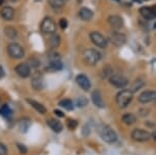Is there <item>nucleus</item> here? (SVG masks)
I'll return each instance as SVG.
<instances>
[{
  "label": "nucleus",
  "instance_id": "a878e982",
  "mask_svg": "<svg viewBox=\"0 0 156 155\" xmlns=\"http://www.w3.org/2000/svg\"><path fill=\"white\" fill-rule=\"evenodd\" d=\"M4 34L8 39H14L17 36V32L14 28L12 27H6L4 30Z\"/></svg>",
  "mask_w": 156,
  "mask_h": 155
},
{
  "label": "nucleus",
  "instance_id": "7ed1b4c3",
  "mask_svg": "<svg viewBox=\"0 0 156 155\" xmlns=\"http://www.w3.org/2000/svg\"><path fill=\"white\" fill-rule=\"evenodd\" d=\"M101 58V54L95 49H87L84 51V60L89 65H95Z\"/></svg>",
  "mask_w": 156,
  "mask_h": 155
},
{
  "label": "nucleus",
  "instance_id": "f257e3e1",
  "mask_svg": "<svg viewBox=\"0 0 156 155\" xmlns=\"http://www.w3.org/2000/svg\"><path fill=\"white\" fill-rule=\"evenodd\" d=\"M99 135L108 144H113L117 141V135L115 131L112 128H110L109 125H102L99 130Z\"/></svg>",
  "mask_w": 156,
  "mask_h": 155
},
{
  "label": "nucleus",
  "instance_id": "473e14b6",
  "mask_svg": "<svg viewBox=\"0 0 156 155\" xmlns=\"http://www.w3.org/2000/svg\"><path fill=\"white\" fill-rule=\"evenodd\" d=\"M87 104H88V100H87V98H85V97H79L76 100V105L79 107L86 106Z\"/></svg>",
  "mask_w": 156,
  "mask_h": 155
},
{
  "label": "nucleus",
  "instance_id": "423d86ee",
  "mask_svg": "<svg viewBox=\"0 0 156 155\" xmlns=\"http://www.w3.org/2000/svg\"><path fill=\"white\" fill-rule=\"evenodd\" d=\"M90 39L95 44L97 47L99 48H106L107 47V40L101 33L99 32H91L90 33Z\"/></svg>",
  "mask_w": 156,
  "mask_h": 155
},
{
  "label": "nucleus",
  "instance_id": "412c9836",
  "mask_svg": "<svg viewBox=\"0 0 156 155\" xmlns=\"http://www.w3.org/2000/svg\"><path fill=\"white\" fill-rule=\"evenodd\" d=\"M63 68V64L61 62V60H53V61H49V65L48 69L51 72H59Z\"/></svg>",
  "mask_w": 156,
  "mask_h": 155
},
{
  "label": "nucleus",
  "instance_id": "a18cd8bd",
  "mask_svg": "<svg viewBox=\"0 0 156 155\" xmlns=\"http://www.w3.org/2000/svg\"><path fill=\"white\" fill-rule=\"evenodd\" d=\"M116 1H117V0H116Z\"/></svg>",
  "mask_w": 156,
  "mask_h": 155
},
{
  "label": "nucleus",
  "instance_id": "c9c22d12",
  "mask_svg": "<svg viewBox=\"0 0 156 155\" xmlns=\"http://www.w3.org/2000/svg\"><path fill=\"white\" fill-rule=\"evenodd\" d=\"M67 25H69V23H67V20L66 19H59V26L62 30H66V29L67 28Z\"/></svg>",
  "mask_w": 156,
  "mask_h": 155
},
{
  "label": "nucleus",
  "instance_id": "9b49d317",
  "mask_svg": "<svg viewBox=\"0 0 156 155\" xmlns=\"http://www.w3.org/2000/svg\"><path fill=\"white\" fill-rule=\"evenodd\" d=\"M76 82L78 83L81 89L84 90V91H89L91 89V82L86 75H83V74L78 75L76 77Z\"/></svg>",
  "mask_w": 156,
  "mask_h": 155
},
{
  "label": "nucleus",
  "instance_id": "e433bc0d",
  "mask_svg": "<svg viewBox=\"0 0 156 155\" xmlns=\"http://www.w3.org/2000/svg\"><path fill=\"white\" fill-rule=\"evenodd\" d=\"M0 155H7V148L3 143H0Z\"/></svg>",
  "mask_w": 156,
  "mask_h": 155
},
{
  "label": "nucleus",
  "instance_id": "c756f323",
  "mask_svg": "<svg viewBox=\"0 0 156 155\" xmlns=\"http://www.w3.org/2000/svg\"><path fill=\"white\" fill-rule=\"evenodd\" d=\"M49 4L53 8H61L64 5L62 0H49Z\"/></svg>",
  "mask_w": 156,
  "mask_h": 155
},
{
  "label": "nucleus",
  "instance_id": "7c9ffc66",
  "mask_svg": "<svg viewBox=\"0 0 156 155\" xmlns=\"http://www.w3.org/2000/svg\"><path fill=\"white\" fill-rule=\"evenodd\" d=\"M66 125H67V128L69 129V130H76V127H78V122L76 121V119H73V118H69V119H67L66 121Z\"/></svg>",
  "mask_w": 156,
  "mask_h": 155
},
{
  "label": "nucleus",
  "instance_id": "79ce46f5",
  "mask_svg": "<svg viewBox=\"0 0 156 155\" xmlns=\"http://www.w3.org/2000/svg\"><path fill=\"white\" fill-rule=\"evenodd\" d=\"M9 1H11V2H14V1H16V0H9Z\"/></svg>",
  "mask_w": 156,
  "mask_h": 155
},
{
  "label": "nucleus",
  "instance_id": "a211bd4d",
  "mask_svg": "<svg viewBox=\"0 0 156 155\" xmlns=\"http://www.w3.org/2000/svg\"><path fill=\"white\" fill-rule=\"evenodd\" d=\"M27 101L29 102V104H30L37 112L41 113V114H45V113L47 112L46 107L44 106V105L41 104V103H39L38 101H35V100H33V99H30V98L27 99Z\"/></svg>",
  "mask_w": 156,
  "mask_h": 155
},
{
  "label": "nucleus",
  "instance_id": "0eeeda50",
  "mask_svg": "<svg viewBox=\"0 0 156 155\" xmlns=\"http://www.w3.org/2000/svg\"><path fill=\"white\" fill-rule=\"evenodd\" d=\"M41 30L45 34H53L56 31V25L51 17H45L41 23Z\"/></svg>",
  "mask_w": 156,
  "mask_h": 155
},
{
  "label": "nucleus",
  "instance_id": "f3484780",
  "mask_svg": "<svg viewBox=\"0 0 156 155\" xmlns=\"http://www.w3.org/2000/svg\"><path fill=\"white\" fill-rule=\"evenodd\" d=\"M0 16L5 20H11L14 16V9L10 6H4L0 10Z\"/></svg>",
  "mask_w": 156,
  "mask_h": 155
},
{
  "label": "nucleus",
  "instance_id": "f8f14e48",
  "mask_svg": "<svg viewBox=\"0 0 156 155\" xmlns=\"http://www.w3.org/2000/svg\"><path fill=\"white\" fill-rule=\"evenodd\" d=\"M155 98H156L155 91H145V92H143L142 94L139 95L138 101H139L141 104H147V103H150V102H154Z\"/></svg>",
  "mask_w": 156,
  "mask_h": 155
},
{
  "label": "nucleus",
  "instance_id": "6ab92c4d",
  "mask_svg": "<svg viewBox=\"0 0 156 155\" xmlns=\"http://www.w3.org/2000/svg\"><path fill=\"white\" fill-rule=\"evenodd\" d=\"M93 16H94L93 11L88 7H82L80 11H79V16H80V19L83 20H86V22L92 19Z\"/></svg>",
  "mask_w": 156,
  "mask_h": 155
},
{
  "label": "nucleus",
  "instance_id": "20e7f679",
  "mask_svg": "<svg viewBox=\"0 0 156 155\" xmlns=\"http://www.w3.org/2000/svg\"><path fill=\"white\" fill-rule=\"evenodd\" d=\"M7 53L10 57L14 58V59H20L25 55V50L20 44L10 43L7 46Z\"/></svg>",
  "mask_w": 156,
  "mask_h": 155
},
{
  "label": "nucleus",
  "instance_id": "39448f33",
  "mask_svg": "<svg viewBox=\"0 0 156 155\" xmlns=\"http://www.w3.org/2000/svg\"><path fill=\"white\" fill-rule=\"evenodd\" d=\"M131 137L134 141L136 142H147L151 139V134L146 130H142V129H135L132 132Z\"/></svg>",
  "mask_w": 156,
  "mask_h": 155
},
{
  "label": "nucleus",
  "instance_id": "dca6fc26",
  "mask_svg": "<svg viewBox=\"0 0 156 155\" xmlns=\"http://www.w3.org/2000/svg\"><path fill=\"white\" fill-rule=\"evenodd\" d=\"M47 125H48L49 128L53 132H55V133H60L63 129L62 124L56 118H49L48 121H47Z\"/></svg>",
  "mask_w": 156,
  "mask_h": 155
},
{
  "label": "nucleus",
  "instance_id": "a19ab883",
  "mask_svg": "<svg viewBox=\"0 0 156 155\" xmlns=\"http://www.w3.org/2000/svg\"><path fill=\"white\" fill-rule=\"evenodd\" d=\"M3 3H4V0H0V6L3 5Z\"/></svg>",
  "mask_w": 156,
  "mask_h": 155
},
{
  "label": "nucleus",
  "instance_id": "b1692460",
  "mask_svg": "<svg viewBox=\"0 0 156 155\" xmlns=\"http://www.w3.org/2000/svg\"><path fill=\"white\" fill-rule=\"evenodd\" d=\"M32 87H33L34 90H37V91H40L44 88V84H43V81L42 79L39 78V77H35L33 78L32 80Z\"/></svg>",
  "mask_w": 156,
  "mask_h": 155
},
{
  "label": "nucleus",
  "instance_id": "cd10ccee",
  "mask_svg": "<svg viewBox=\"0 0 156 155\" xmlns=\"http://www.w3.org/2000/svg\"><path fill=\"white\" fill-rule=\"evenodd\" d=\"M144 84L145 83H144L143 80H141V79H137V80L133 83V85H132V88H131L132 93H135V92H137L138 90H140L141 88L144 86Z\"/></svg>",
  "mask_w": 156,
  "mask_h": 155
},
{
  "label": "nucleus",
  "instance_id": "2f4dec72",
  "mask_svg": "<svg viewBox=\"0 0 156 155\" xmlns=\"http://www.w3.org/2000/svg\"><path fill=\"white\" fill-rule=\"evenodd\" d=\"M48 59L49 61H53V60H61V55L58 52H50L48 55Z\"/></svg>",
  "mask_w": 156,
  "mask_h": 155
},
{
  "label": "nucleus",
  "instance_id": "4c0bfd02",
  "mask_svg": "<svg viewBox=\"0 0 156 155\" xmlns=\"http://www.w3.org/2000/svg\"><path fill=\"white\" fill-rule=\"evenodd\" d=\"M117 1L123 5H132L135 0H117Z\"/></svg>",
  "mask_w": 156,
  "mask_h": 155
},
{
  "label": "nucleus",
  "instance_id": "2eb2a0df",
  "mask_svg": "<svg viewBox=\"0 0 156 155\" xmlns=\"http://www.w3.org/2000/svg\"><path fill=\"white\" fill-rule=\"evenodd\" d=\"M91 98H92V101L93 103L96 105L97 107L99 108H103L105 106V103H104V100H103L102 96H101V93H100L99 90H94L92 92V95H91Z\"/></svg>",
  "mask_w": 156,
  "mask_h": 155
},
{
  "label": "nucleus",
  "instance_id": "ddd939ff",
  "mask_svg": "<svg viewBox=\"0 0 156 155\" xmlns=\"http://www.w3.org/2000/svg\"><path fill=\"white\" fill-rule=\"evenodd\" d=\"M107 22L114 31H117L119 29H120L123 26V19H122V16H116V14L110 16L107 19Z\"/></svg>",
  "mask_w": 156,
  "mask_h": 155
},
{
  "label": "nucleus",
  "instance_id": "c85d7f7f",
  "mask_svg": "<svg viewBox=\"0 0 156 155\" xmlns=\"http://www.w3.org/2000/svg\"><path fill=\"white\" fill-rule=\"evenodd\" d=\"M29 66L30 68H33V69H38L40 65V60L38 59L36 56H31L30 58L28 59V62Z\"/></svg>",
  "mask_w": 156,
  "mask_h": 155
},
{
  "label": "nucleus",
  "instance_id": "58836bf2",
  "mask_svg": "<svg viewBox=\"0 0 156 155\" xmlns=\"http://www.w3.org/2000/svg\"><path fill=\"white\" fill-rule=\"evenodd\" d=\"M54 113L57 116H59V118H63V116H64V113L61 111V110H59V109H54Z\"/></svg>",
  "mask_w": 156,
  "mask_h": 155
},
{
  "label": "nucleus",
  "instance_id": "bb28decb",
  "mask_svg": "<svg viewBox=\"0 0 156 155\" xmlns=\"http://www.w3.org/2000/svg\"><path fill=\"white\" fill-rule=\"evenodd\" d=\"M58 105L63 108H66V110H73V102L72 100H69V99H63V100H61Z\"/></svg>",
  "mask_w": 156,
  "mask_h": 155
},
{
  "label": "nucleus",
  "instance_id": "ea45409f",
  "mask_svg": "<svg viewBox=\"0 0 156 155\" xmlns=\"http://www.w3.org/2000/svg\"><path fill=\"white\" fill-rule=\"evenodd\" d=\"M4 76H5L4 69H3V66H2V65H0V79L4 78Z\"/></svg>",
  "mask_w": 156,
  "mask_h": 155
},
{
  "label": "nucleus",
  "instance_id": "9d476101",
  "mask_svg": "<svg viewBox=\"0 0 156 155\" xmlns=\"http://www.w3.org/2000/svg\"><path fill=\"white\" fill-rule=\"evenodd\" d=\"M14 69H16V75L23 79H27L30 77V75H31V68L29 66V64L27 62L17 64Z\"/></svg>",
  "mask_w": 156,
  "mask_h": 155
},
{
  "label": "nucleus",
  "instance_id": "c03bdc74",
  "mask_svg": "<svg viewBox=\"0 0 156 155\" xmlns=\"http://www.w3.org/2000/svg\"><path fill=\"white\" fill-rule=\"evenodd\" d=\"M144 1H147V0H144Z\"/></svg>",
  "mask_w": 156,
  "mask_h": 155
},
{
  "label": "nucleus",
  "instance_id": "6e6552de",
  "mask_svg": "<svg viewBox=\"0 0 156 155\" xmlns=\"http://www.w3.org/2000/svg\"><path fill=\"white\" fill-rule=\"evenodd\" d=\"M109 83L112 85L113 87L122 89V88H126L128 86L129 80L126 77H123V76L114 75V76H110L109 77Z\"/></svg>",
  "mask_w": 156,
  "mask_h": 155
},
{
  "label": "nucleus",
  "instance_id": "aec40b11",
  "mask_svg": "<svg viewBox=\"0 0 156 155\" xmlns=\"http://www.w3.org/2000/svg\"><path fill=\"white\" fill-rule=\"evenodd\" d=\"M30 125H31V121L29 119V118H23L19 122V129L22 133H27Z\"/></svg>",
  "mask_w": 156,
  "mask_h": 155
},
{
  "label": "nucleus",
  "instance_id": "f03ea898",
  "mask_svg": "<svg viewBox=\"0 0 156 155\" xmlns=\"http://www.w3.org/2000/svg\"><path fill=\"white\" fill-rule=\"evenodd\" d=\"M133 99V93L131 90H122L120 92L117 93L115 101L117 106L119 108H126L129 104V102Z\"/></svg>",
  "mask_w": 156,
  "mask_h": 155
},
{
  "label": "nucleus",
  "instance_id": "72a5a7b5",
  "mask_svg": "<svg viewBox=\"0 0 156 155\" xmlns=\"http://www.w3.org/2000/svg\"><path fill=\"white\" fill-rule=\"evenodd\" d=\"M16 147L17 149L20 150V153H23V154H26L28 152V148L26 147L25 145H23V144H20V143H16Z\"/></svg>",
  "mask_w": 156,
  "mask_h": 155
},
{
  "label": "nucleus",
  "instance_id": "393cba45",
  "mask_svg": "<svg viewBox=\"0 0 156 155\" xmlns=\"http://www.w3.org/2000/svg\"><path fill=\"white\" fill-rule=\"evenodd\" d=\"M11 114H12V110H11V108L7 104H4L3 106L0 108V115H2L3 118H8Z\"/></svg>",
  "mask_w": 156,
  "mask_h": 155
},
{
  "label": "nucleus",
  "instance_id": "4468645a",
  "mask_svg": "<svg viewBox=\"0 0 156 155\" xmlns=\"http://www.w3.org/2000/svg\"><path fill=\"white\" fill-rule=\"evenodd\" d=\"M140 14L146 20H152L155 19V7H147L143 6L140 9Z\"/></svg>",
  "mask_w": 156,
  "mask_h": 155
},
{
  "label": "nucleus",
  "instance_id": "f704fd0d",
  "mask_svg": "<svg viewBox=\"0 0 156 155\" xmlns=\"http://www.w3.org/2000/svg\"><path fill=\"white\" fill-rule=\"evenodd\" d=\"M112 74V71H111L110 68H105L104 71H103V78H109Z\"/></svg>",
  "mask_w": 156,
  "mask_h": 155
},
{
  "label": "nucleus",
  "instance_id": "1a4fd4ad",
  "mask_svg": "<svg viewBox=\"0 0 156 155\" xmlns=\"http://www.w3.org/2000/svg\"><path fill=\"white\" fill-rule=\"evenodd\" d=\"M109 40L115 46H122L126 42V37L125 34L120 33L119 31H112L109 34Z\"/></svg>",
  "mask_w": 156,
  "mask_h": 155
},
{
  "label": "nucleus",
  "instance_id": "5701e85b",
  "mask_svg": "<svg viewBox=\"0 0 156 155\" xmlns=\"http://www.w3.org/2000/svg\"><path fill=\"white\" fill-rule=\"evenodd\" d=\"M48 45L52 49L57 48L60 45V37L58 35H52L48 39Z\"/></svg>",
  "mask_w": 156,
  "mask_h": 155
},
{
  "label": "nucleus",
  "instance_id": "4be33fe9",
  "mask_svg": "<svg viewBox=\"0 0 156 155\" xmlns=\"http://www.w3.org/2000/svg\"><path fill=\"white\" fill-rule=\"evenodd\" d=\"M122 122L125 125H134L135 122H137V118L133 113H126V114H123L122 116Z\"/></svg>",
  "mask_w": 156,
  "mask_h": 155
},
{
  "label": "nucleus",
  "instance_id": "37998d69",
  "mask_svg": "<svg viewBox=\"0 0 156 155\" xmlns=\"http://www.w3.org/2000/svg\"><path fill=\"white\" fill-rule=\"evenodd\" d=\"M62 1H63V2H64V3H66V1H67V0H62Z\"/></svg>",
  "mask_w": 156,
  "mask_h": 155
}]
</instances>
